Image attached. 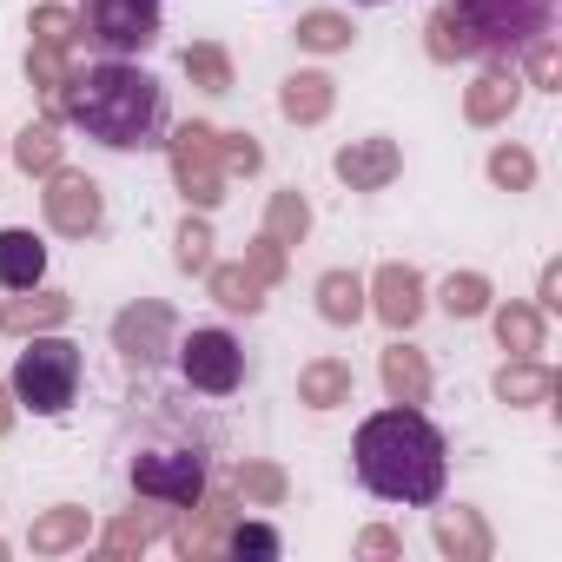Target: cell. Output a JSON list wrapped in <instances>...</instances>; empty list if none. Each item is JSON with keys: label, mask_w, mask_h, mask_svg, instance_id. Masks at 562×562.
Masks as SVG:
<instances>
[{"label": "cell", "mask_w": 562, "mask_h": 562, "mask_svg": "<svg viewBox=\"0 0 562 562\" xmlns=\"http://www.w3.org/2000/svg\"><path fill=\"white\" fill-rule=\"evenodd\" d=\"M47 120L87 133L106 153H159L166 126H172L166 87L139 60H80L67 74V87H60V100H54Z\"/></svg>", "instance_id": "obj_1"}, {"label": "cell", "mask_w": 562, "mask_h": 562, "mask_svg": "<svg viewBox=\"0 0 562 562\" xmlns=\"http://www.w3.org/2000/svg\"><path fill=\"white\" fill-rule=\"evenodd\" d=\"M351 470L378 503L430 509L450 490V443L424 417V404H384L351 437Z\"/></svg>", "instance_id": "obj_2"}, {"label": "cell", "mask_w": 562, "mask_h": 562, "mask_svg": "<svg viewBox=\"0 0 562 562\" xmlns=\"http://www.w3.org/2000/svg\"><path fill=\"white\" fill-rule=\"evenodd\" d=\"M80 384H87V358H80L74 338H60V331L21 338V358H14V371H8V391H14L21 411H34V417H67V411L80 404Z\"/></svg>", "instance_id": "obj_3"}, {"label": "cell", "mask_w": 562, "mask_h": 562, "mask_svg": "<svg viewBox=\"0 0 562 562\" xmlns=\"http://www.w3.org/2000/svg\"><path fill=\"white\" fill-rule=\"evenodd\" d=\"M457 14L470 21L483 60H516L529 41L555 34L562 0H457Z\"/></svg>", "instance_id": "obj_4"}, {"label": "cell", "mask_w": 562, "mask_h": 562, "mask_svg": "<svg viewBox=\"0 0 562 562\" xmlns=\"http://www.w3.org/2000/svg\"><path fill=\"white\" fill-rule=\"evenodd\" d=\"M159 34H166L159 0H87L80 8V47H93L100 60H139L159 47Z\"/></svg>", "instance_id": "obj_5"}, {"label": "cell", "mask_w": 562, "mask_h": 562, "mask_svg": "<svg viewBox=\"0 0 562 562\" xmlns=\"http://www.w3.org/2000/svg\"><path fill=\"white\" fill-rule=\"evenodd\" d=\"M166 159H172V186L186 192L192 212H218L225 205V166H218V126L212 120H186L166 126Z\"/></svg>", "instance_id": "obj_6"}, {"label": "cell", "mask_w": 562, "mask_h": 562, "mask_svg": "<svg viewBox=\"0 0 562 562\" xmlns=\"http://www.w3.org/2000/svg\"><path fill=\"white\" fill-rule=\"evenodd\" d=\"M172 364H179V378H186L199 397H232V391L251 378V358H245V345H238L225 325H192V331H179Z\"/></svg>", "instance_id": "obj_7"}, {"label": "cell", "mask_w": 562, "mask_h": 562, "mask_svg": "<svg viewBox=\"0 0 562 562\" xmlns=\"http://www.w3.org/2000/svg\"><path fill=\"white\" fill-rule=\"evenodd\" d=\"M126 483H133V496H139V503L192 509V503L212 490V470H205V457H199V450L166 443V450H139V457L126 463Z\"/></svg>", "instance_id": "obj_8"}, {"label": "cell", "mask_w": 562, "mask_h": 562, "mask_svg": "<svg viewBox=\"0 0 562 562\" xmlns=\"http://www.w3.org/2000/svg\"><path fill=\"white\" fill-rule=\"evenodd\" d=\"M41 218L60 238H100L106 232V192H100V179L80 172V166H54L41 179Z\"/></svg>", "instance_id": "obj_9"}, {"label": "cell", "mask_w": 562, "mask_h": 562, "mask_svg": "<svg viewBox=\"0 0 562 562\" xmlns=\"http://www.w3.org/2000/svg\"><path fill=\"white\" fill-rule=\"evenodd\" d=\"M113 351H120V364L126 371H153V364H166L172 358V345H179V312L166 305V299H133V305H120L113 312Z\"/></svg>", "instance_id": "obj_10"}, {"label": "cell", "mask_w": 562, "mask_h": 562, "mask_svg": "<svg viewBox=\"0 0 562 562\" xmlns=\"http://www.w3.org/2000/svg\"><path fill=\"white\" fill-rule=\"evenodd\" d=\"M364 299H371V318L384 331H417V318L430 312V285H424V271L404 265V258H384L371 278H364Z\"/></svg>", "instance_id": "obj_11"}, {"label": "cell", "mask_w": 562, "mask_h": 562, "mask_svg": "<svg viewBox=\"0 0 562 562\" xmlns=\"http://www.w3.org/2000/svg\"><path fill=\"white\" fill-rule=\"evenodd\" d=\"M331 172H338L351 192H391V186L404 179V146L384 139V133H371V139H345V146L331 153Z\"/></svg>", "instance_id": "obj_12"}, {"label": "cell", "mask_w": 562, "mask_h": 562, "mask_svg": "<svg viewBox=\"0 0 562 562\" xmlns=\"http://www.w3.org/2000/svg\"><path fill=\"white\" fill-rule=\"evenodd\" d=\"M522 74H516V60H483V74L463 87V120L470 126H509L516 120V106H522Z\"/></svg>", "instance_id": "obj_13"}, {"label": "cell", "mask_w": 562, "mask_h": 562, "mask_svg": "<svg viewBox=\"0 0 562 562\" xmlns=\"http://www.w3.org/2000/svg\"><path fill=\"white\" fill-rule=\"evenodd\" d=\"M430 536H437V549H443L450 562H490V555H496V529H490V516L470 509V503H450V509L430 503Z\"/></svg>", "instance_id": "obj_14"}, {"label": "cell", "mask_w": 562, "mask_h": 562, "mask_svg": "<svg viewBox=\"0 0 562 562\" xmlns=\"http://www.w3.org/2000/svg\"><path fill=\"white\" fill-rule=\"evenodd\" d=\"M74 318V292L34 285V292H8L0 299V331L8 338H34V331H60Z\"/></svg>", "instance_id": "obj_15"}, {"label": "cell", "mask_w": 562, "mask_h": 562, "mask_svg": "<svg viewBox=\"0 0 562 562\" xmlns=\"http://www.w3.org/2000/svg\"><path fill=\"white\" fill-rule=\"evenodd\" d=\"M378 384H384V397L391 404H430V358L417 351V345H404V331L378 351Z\"/></svg>", "instance_id": "obj_16"}, {"label": "cell", "mask_w": 562, "mask_h": 562, "mask_svg": "<svg viewBox=\"0 0 562 562\" xmlns=\"http://www.w3.org/2000/svg\"><path fill=\"white\" fill-rule=\"evenodd\" d=\"M238 509H245V503H238L232 490H205V496L186 509L192 522L172 529V549H179V555H218V542H225V529H232Z\"/></svg>", "instance_id": "obj_17"}, {"label": "cell", "mask_w": 562, "mask_h": 562, "mask_svg": "<svg viewBox=\"0 0 562 562\" xmlns=\"http://www.w3.org/2000/svg\"><path fill=\"white\" fill-rule=\"evenodd\" d=\"M331 106H338V80L325 67H299V74L278 80V113H285L292 126H325Z\"/></svg>", "instance_id": "obj_18"}, {"label": "cell", "mask_w": 562, "mask_h": 562, "mask_svg": "<svg viewBox=\"0 0 562 562\" xmlns=\"http://www.w3.org/2000/svg\"><path fill=\"white\" fill-rule=\"evenodd\" d=\"M312 299H318V318H325L331 331H351V325H364V318H371L364 271H351V265H331V271H318Z\"/></svg>", "instance_id": "obj_19"}, {"label": "cell", "mask_w": 562, "mask_h": 562, "mask_svg": "<svg viewBox=\"0 0 562 562\" xmlns=\"http://www.w3.org/2000/svg\"><path fill=\"white\" fill-rule=\"evenodd\" d=\"M172 516H179V509H159V503H146V509H120L106 529H93V542H100L106 555H146L153 542L172 536Z\"/></svg>", "instance_id": "obj_20"}, {"label": "cell", "mask_w": 562, "mask_h": 562, "mask_svg": "<svg viewBox=\"0 0 562 562\" xmlns=\"http://www.w3.org/2000/svg\"><path fill=\"white\" fill-rule=\"evenodd\" d=\"M483 318H490V331H496V351H509V358H542L549 318H542L529 299H503V305H490Z\"/></svg>", "instance_id": "obj_21"}, {"label": "cell", "mask_w": 562, "mask_h": 562, "mask_svg": "<svg viewBox=\"0 0 562 562\" xmlns=\"http://www.w3.org/2000/svg\"><path fill=\"white\" fill-rule=\"evenodd\" d=\"M358 397V371H351V358H305L299 364V404L305 411H345Z\"/></svg>", "instance_id": "obj_22"}, {"label": "cell", "mask_w": 562, "mask_h": 562, "mask_svg": "<svg viewBox=\"0 0 562 562\" xmlns=\"http://www.w3.org/2000/svg\"><path fill=\"white\" fill-rule=\"evenodd\" d=\"M87 542H93V509H80V503H54V509H41L27 522V549L34 555H74Z\"/></svg>", "instance_id": "obj_23"}, {"label": "cell", "mask_w": 562, "mask_h": 562, "mask_svg": "<svg viewBox=\"0 0 562 562\" xmlns=\"http://www.w3.org/2000/svg\"><path fill=\"white\" fill-rule=\"evenodd\" d=\"M47 285V245L27 225H0V292H34Z\"/></svg>", "instance_id": "obj_24"}, {"label": "cell", "mask_w": 562, "mask_h": 562, "mask_svg": "<svg viewBox=\"0 0 562 562\" xmlns=\"http://www.w3.org/2000/svg\"><path fill=\"white\" fill-rule=\"evenodd\" d=\"M555 364H542V358H503V371L490 378V391H496V404H509V411H536V404H549L555 397Z\"/></svg>", "instance_id": "obj_25"}, {"label": "cell", "mask_w": 562, "mask_h": 562, "mask_svg": "<svg viewBox=\"0 0 562 562\" xmlns=\"http://www.w3.org/2000/svg\"><path fill=\"white\" fill-rule=\"evenodd\" d=\"M424 54H430L437 67H470V60H483V47H476L470 21L457 14V0L430 8V21H424Z\"/></svg>", "instance_id": "obj_26"}, {"label": "cell", "mask_w": 562, "mask_h": 562, "mask_svg": "<svg viewBox=\"0 0 562 562\" xmlns=\"http://www.w3.org/2000/svg\"><path fill=\"white\" fill-rule=\"evenodd\" d=\"M205 292H212V305L232 312V318H258V312H265V285H258L238 258H212V265H205Z\"/></svg>", "instance_id": "obj_27"}, {"label": "cell", "mask_w": 562, "mask_h": 562, "mask_svg": "<svg viewBox=\"0 0 562 562\" xmlns=\"http://www.w3.org/2000/svg\"><path fill=\"white\" fill-rule=\"evenodd\" d=\"M232 496L245 509H285L292 476H285V463H271V457H238L232 463Z\"/></svg>", "instance_id": "obj_28"}, {"label": "cell", "mask_w": 562, "mask_h": 562, "mask_svg": "<svg viewBox=\"0 0 562 562\" xmlns=\"http://www.w3.org/2000/svg\"><path fill=\"white\" fill-rule=\"evenodd\" d=\"M8 153H14V166L27 172V179H47L54 166H67V139H60V120H27L14 139H8Z\"/></svg>", "instance_id": "obj_29"}, {"label": "cell", "mask_w": 562, "mask_h": 562, "mask_svg": "<svg viewBox=\"0 0 562 562\" xmlns=\"http://www.w3.org/2000/svg\"><path fill=\"white\" fill-rule=\"evenodd\" d=\"M292 41H299V54H351V41H358V21L351 14H338V8H305L299 14V27H292Z\"/></svg>", "instance_id": "obj_30"}, {"label": "cell", "mask_w": 562, "mask_h": 562, "mask_svg": "<svg viewBox=\"0 0 562 562\" xmlns=\"http://www.w3.org/2000/svg\"><path fill=\"white\" fill-rule=\"evenodd\" d=\"M490 305H496L490 271H450L443 285H437V312H443L450 325H470V318H483Z\"/></svg>", "instance_id": "obj_31"}, {"label": "cell", "mask_w": 562, "mask_h": 562, "mask_svg": "<svg viewBox=\"0 0 562 562\" xmlns=\"http://www.w3.org/2000/svg\"><path fill=\"white\" fill-rule=\"evenodd\" d=\"M179 74H186L199 93H232V87H238V67H232V47H225V41H192V47H179Z\"/></svg>", "instance_id": "obj_32"}, {"label": "cell", "mask_w": 562, "mask_h": 562, "mask_svg": "<svg viewBox=\"0 0 562 562\" xmlns=\"http://www.w3.org/2000/svg\"><path fill=\"white\" fill-rule=\"evenodd\" d=\"M218 555H232V562H278L285 555V536H278L271 522H258V516H232V529H225V542H218Z\"/></svg>", "instance_id": "obj_33"}, {"label": "cell", "mask_w": 562, "mask_h": 562, "mask_svg": "<svg viewBox=\"0 0 562 562\" xmlns=\"http://www.w3.org/2000/svg\"><path fill=\"white\" fill-rule=\"evenodd\" d=\"M265 238H278V245H305V232H312V199L299 192V186H285V192H271L265 199V225H258Z\"/></svg>", "instance_id": "obj_34"}, {"label": "cell", "mask_w": 562, "mask_h": 562, "mask_svg": "<svg viewBox=\"0 0 562 562\" xmlns=\"http://www.w3.org/2000/svg\"><path fill=\"white\" fill-rule=\"evenodd\" d=\"M212 245H218V238H212V212H192V205H186V218H179V232H172V265H179L186 278H205V265L218 258Z\"/></svg>", "instance_id": "obj_35"}, {"label": "cell", "mask_w": 562, "mask_h": 562, "mask_svg": "<svg viewBox=\"0 0 562 562\" xmlns=\"http://www.w3.org/2000/svg\"><path fill=\"white\" fill-rule=\"evenodd\" d=\"M483 172H490L496 192H529V186H536V153H529L522 139H496L490 159H483Z\"/></svg>", "instance_id": "obj_36"}, {"label": "cell", "mask_w": 562, "mask_h": 562, "mask_svg": "<svg viewBox=\"0 0 562 562\" xmlns=\"http://www.w3.org/2000/svg\"><path fill=\"white\" fill-rule=\"evenodd\" d=\"M27 34H34L41 47L80 54V8H67V0H41V8L27 14Z\"/></svg>", "instance_id": "obj_37"}, {"label": "cell", "mask_w": 562, "mask_h": 562, "mask_svg": "<svg viewBox=\"0 0 562 562\" xmlns=\"http://www.w3.org/2000/svg\"><path fill=\"white\" fill-rule=\"evenodd\" d=\"M516 74H522V87H536V93H562V34L529 41V47L516 54Z\"/></svg>", "instance_id": "obj_38"}, {"label": "cell", "mask_w": 562, "mask_h": 562, "mask_svg": "<svg viewBox=\"0 0 562 562\" xmlns=\"http://www.w3.org/2000/svg\"><path fill=\"white\" fill-rule=\"evenodd\" d=\"M74 67H80V54H60V47L27 41V80H34V93L47 100V113H54V100H60V87H67Z\"/></svg>", "instance_id": "obj_39"}, {"label": "cell", "mask_w": 562, "mask_h": 562, "mask_svg": "<svg viewBox=\"0 0 562 562\" xmlns=\"http://www.w3.org/2000/svg\"><path fill=\"white\" fill-rule=\"evenodd\" d=\"M238 265H245V271L258 278L265 292H278V285H285V278H292V251L278 245V238H265V232H258V238L245 245V258H238Z\"/></svg>", "instance_id": "obj_40"}, {"label": "cell", "mask_w": 562, "mask_h": 562, "mask_svg": "<svg viewBox=\"0 0 562 562\" xmlns=\"http://www.w3.org/2000/svg\"><path fill=\"white\" fill-rule=\"evenodd\" d=\"M218 166H225V179H258L265 172V146H258V133H218Z\"/></svg>", "instance_id": "obj_41"}, {"label": "cell", "mask_w": 562, "mask_h": 562, "mask_svg": "<svg viewBox=\"0 0 562 562\" xmlns=\"http://www.w3.org/2000/svg\"><path fill=\"white\" fill-rule=\"evenodd\" d=\"M351 555H364V562H397V555H404V536H397L391 522H364V529L351 536Z\"/></svg>", "instance_id": "obj_42"}, {"label": "cell", "mask_w": 562, "mask_h": 562, "mask_svg": "<svg viewBox=\"0 0 562 562\" xmlns=\"http://www.w3.org/2000/svg\"><path fill=\"white\" fill-rule=\"evenodd\" d=\"M529 305H536L542 318H555V312H562V265H555V258L542 265V278H536V299H529Z\"/></svg>", "instance_id": "obj_43"}, {"label": "cell", "mask_w": 562, "mask_h": 562, "mask_svg": "<svg viewBox=\"0 0 562 562\" xmlns=\"http://www.w3.org/2000/svg\"><path fill=\"white\" fill-rule=\"evenodd\" d=\"M14 417H21V404H14V391H8V378H0V437L14 430Z\"/></svg>", "instance_id": "obj_44"}, {"label": "cell", "mask_w": 562, "mask_h": 562, "mask_svg": "<svg viewBox=\"0 0 562 562\" xmlns=\"http://www.w3.org/2000/svg\"><path fill=\"white\" fill-rule=\"evenodd\" d=\"M351 8H391V0H351Z\"/></svg>", "instance_id": "obj_45"}, {"label": "cell", "mask_w": 562, "mask_h": 562, "mask_svg": "<svg viewBox=\"0 0 562 562\" xmlns=\"http://www.w3.org/2000/svg\"><path fill=\"white\" fill-rule=\"evenodd\" d=\"M0 555H8V542H0Z\"/></svg>", "instance_id": "obj_46"}]
</instances>
